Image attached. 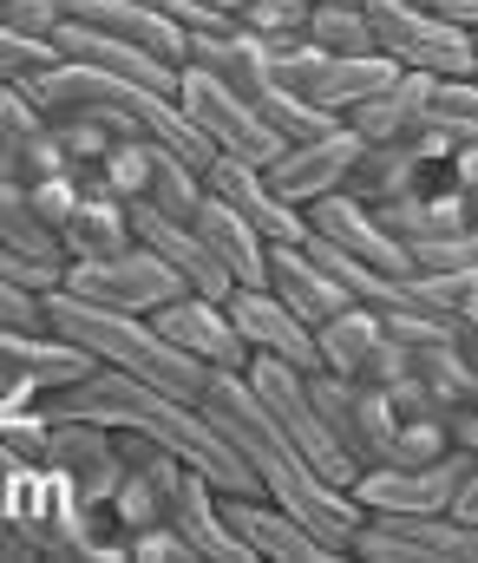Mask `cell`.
Masks as SVG:
<instances>
[{
    "mask_svg": "<svg viewBox=\"0 0 478 563\" xmlns=\"http://www.w3.org/2000/svg\"><path fill=\"white\" fill-rule=\"evenodd\" d=\"M197 407H203L210 426L243 452V465H249L256 492H263V498H276L289 518H302L321 544L341 558V551H347V531L360 525V505L347 498V485L321 478L315 465L282 439V426L263 413V400L243 387V374H210V387H203V400H197Z\"/></svg>",
    "mask_w": 478,
    "mask_h": 563,
    "instance_id": "6da1fadb",
    "label": "cell"
},
{
    "mask_svg": "<svg viewBox=\"0 0 478 563\" xmlns=\"http://www.w3.org/2000/svg\"><path fill=\"white\" fill-rule=\"evenodd\" d=\"M40 314H46V328H53L59 341L86 347L92 367H119V374H132V380H152L164 394H177V400H203V387H210V374H203L184 347L164 341L158 328H152V314H119V308L79 301V295H66V288H46V295H40Z\"/></svg>",
    "mask_w": 478,
    "mask_h": 563,
    "instance_id": "7a4b0ae2",
    "label": "cell"
},
{
    "mask_svg": "<svg viewBox=\"0 0 478 563\" xmlns=\"http://www.w3.org/2000/svg\"><path fill=\"white\" fill-rule=\"evenodd\" d=\"M374 53H387L400 73H446V79H478V40L473 26L440 20L413 0H360Z\"/></svg>",
    "mask_w": 478,
    "mask_h": 563,
    "instance_id": "3957f363",
    "label": "cell"
},
{
    "mask_svg": "<svg viewBox=\"0 0 478 563\" xmlns=\"http://www.w3.org/2000/svg\"><path fill=\"white\" fill-rule=\"evenodd\" d=\"M177 106H184V119L197 125V139L210 144L216 157H236V164H269L282 139L269 132V119L256 112V99H243V92H230L216 73H203V66H177Z\"/></svg>",
    "mask_w": 478,
    "mask_h": 563,
    "instance_id": "277c9868",
    "label": "cell"
},
{
    "mask_svg": "<svg viewBox=\"0 0 478 563\" xmlns=\"http://www.w3.org/2000/svg\"><path fill=\"white\" fill-rule=\"evenodd\" d=\"M341 558L374 563H466L478 558V525H459L446 511H360Z\"/></svg>",
    "mask_w": 478,
    "mask_h": 563,
    "instance_id": "5b68a950",
    "label": "cell"
},
{
    "mask_svg": "<svg viewBox=\"0 0 478 563\" xmlns=\"http://www.w3.org/2000/svg\"><path fill=\"white\" fill-rule=\"evenodd\" d=\"M243 387L263 400V413L282 426V439L315 465L321 478H334V485H347V478H354V465L341 459V445H334V439H327V426H321L315 394H309V374H302V367L269 361V354H249V361H243Z\"/></svg>",
    "mask_w": 478,
    "mask_h": 563,
    "instance_id": "8992f818",
    "label": "cell"
},
{
    "mask_svg": "<svg viewBox=\"0 0 478 563\" xmlns=\"http://www.w3.org/2000/svg\"><path fill=\"white\" fill-rule=\"evenodd\" d=\"M66 295L79 301H99V308H119V314H152L170 295H184V276L164 263L152 243H132L119 256H86V263H66L59 276Z\"/></svg>",
    "mask_w": 478,
    "mask_h": 563,
    "instance_id": "52a82bcc",
    "label": "cell"
},
{
    "mask_svg": "<svg viewBox=\"0 0 478 563\" xmlns=\"http://www.w3.org/2000/svg\"><path fill=\"white\" fill-rule=\"evenodd\" d=\"M478 472V452H440L426 465H360L347 478V498L360 511H446L453 492Z\"/></svg>",
    "mask_w": 478,
    "mask_h": 563,
    "instance_id": "ba28073f",
    "label": "cell"
},
{
    "mask_svg": "<svg viewBox=\"0 0 478 563\" xmlns=\"http://www.w3.org/2000/svg\"><path fill=\"white\" fill-rule=\"evenodd\" d=\"M309 394H315V413L327 426V439L341 445V459L360 472V465H380L387 445H393V407L374 380H341V374H309Z\"/></svg>",
    "mask_w": 478,
    "mask_h": 563,
    "instance_id": "9c48e42d",
    "label": "cell"
},
{
    "mask_svg": "<svg viewBox=\"0 0 478 563\" xmlns=\"http://www.w3.org/2000/svg\"><path fill=\"white\" fill-rule=\"evenodd\" d=\"M79 374H92V354H86V347L59 341L53 328H20V321H0V400L26 407L33 394L66 387V380H79Z\"/></svg>",
    "mask_w": 478,
    "mask_h": 563,
    "instance_id": "30bf717a",
    "label": "cell"
},
{
    "mask_svg": "<svg viewBox=\"0 0 478 563\" xmlns=\"http://www.w3.org/2000/svg\"><path fill=\"white\" fill-rule=\"evenodd\" d=\"M152 328H158L170 347H184L203 374H243V361H249V347L236 341V328H230V308H223V295H170L164 308H152Z\"/></svg>",
    "mask_w": 478,
    "mask_h": 563,
    "instance_id": "8fae6325",
    "label": "cell"
},
{
    "mask_svg": "<svg viewBox=\"0 0 478 563\" xmlns=\"http://www.w3.org/2000/svg\"><path fill=\"white\" fill-rule=\"evenodd\" d=\"M46 465L73 478L79 505H105V498H112V485L125 478L119 426H99V420H46Z\"/></svg>",
    "mask_w": 478,
    "mask_h": 563,
    "instance_id": "7c38bea8",
    "label": "cell"
},
{
    "mask_svg": "<svg viewBox=\"0 0 478 563\" xmlns=\"http://www.w3.org/2000/svg\"><path fill=\"white\" fill-rule=\"evenodd\" d=\"M302 223H309V236L347 250V256L367 263L374 276H407V250L387 236V223L374 217V203H360V197H347V190H327L315 203H302Z\"/></svg>",
    "mask_w": 478,
    "mask_h": 563,
    "instance_id": "4fadbf2b",
    "label": "cell"
},
{
    "mask_svg": "<svg viewBox=\"0 0 478 563\" xmlns=\"http://www.w3.org/2000/svg\"><path fill=\"white\" fill-rule=\"evenodd\" d=\"M223 308H230V328H236V341H243L249 354H269V361H289V367H302V374H321L315 328L296 321L269 288H230Z\"/></svg>",
    "mask_w": 478,
    "mask_h": 563,
    "instance_id": "5bb4252c",
    "label": "cell"
},
{
    "mask_svg": "<svg viewBox=\"0 0 478 563\" xmlns=\"http://www.w3.org/2000/svg\"><path fill=\"white\" fill-rule=\"evenodd\" d=\"M354 151H360V139L347 132V125H334L327 139H296L282 144L269 164H263V177H269V190L282 197V203H315V197H327V190H341L347 184V164H354Z\"/></svg>",
    "mask_w": 478,
    "mask_h": 563,
    "instance_id": "9a60e30c",
    "label": "cell"
},
{
    "mask_svg": "<svg viewBox=\"0 0 478 563\" xmlns=\"http://www.w3.org/2000/svg\"><path fill=\"white\" fill-rule=\"evenodd\" d=\"M223 518H230V531L243 538V551L249 558H282V563H334V551L321 544L315 531L302 525V518H289L276 498H263V492H223Z\"/></svg>",
    "mask_w": 478,
    "mask_h": 563,
    "instance_id": "2e32d148",
    "label": "cell"
},
{
    "mask_svg": "<svg viewBox=\"0 0 478 563\" xmlns=\"http://www.w3.org/2000/svg\"><path fill=\"white\" fill-rule=\"evenodd\" d=\"M203 190H210V197H223V203H230V210H236V217H243L263 243H302V236H309L302 210H296V203H282L256 164L210 157V164H203Z\"/></svg>",
    "mask_w": 478,
    "mask_h": 563,
    "instance_id": "e0dca14e",
    "label": "cell"
},
{
    "mask_svg": "<svg viewBox=\"0 0 478 563\" xmlns=\"http://www.w3.org/2000/svg\"><path fill=\"white\" fill-rule=\"evenodd\" d=\"M66 13L86 20V26H105V33H119V40H132L145 53H158L164 66H184V53H190V26L177 13L152 7V0H66Z\"/></svg>",
    "mask_w": 478,
    "mask_h": 563,
    "instance_id": "ac0fdd59",
    "label": "cell"
},
{
    "mask_svg": "<svg viewBox=\"0 0 478 563\" xmlns=\"http://www.w3.org/2000/svg\"><path fill=\"white\" fill-rule=\"evenodd\" d=\"M263 288L296 314V321H309V328H321L334 308H347L354 295L341 288V282L321 269L315 256L302 250V243H269V269H263Z\"/></svg>",
    "mask_w": 478,
    "mask_h": 563,
    "instance_id": "d6986e66",
    "label": "cell"
},
{
    "mask_svg": "<svg viewBox=\"0 0 478 563\" xmlns=\"http://www.w3.org/2000/svg\"><path fill=\"white\" fill-rule=\"evenodd\" d=\"M190 66H203V73H216L230 92H243V99H263L269 86H276V73H269V40H256V33H243V26H216V33H190V53H184Z\"/></svg>",
    "mask_w": 478,
    "mask_h": 563,
    "instance_id": "ffe728a7",
    "label": "cell"
},
{
    "mask_svg": "<svg viewBox=\"0 0 478 563\" xmlns=\"http://www.w3.org/2000/svg\"><path fill=\"white\" fill-rule=\"evenodd\" d=\"M132 243H138V236H132V203H125V197H112V190H99V184L86 177V190H79L73 217L59 223V250H66V263L119 256V250H132Z\"/></svg>",
    "mask_w": 478,
    "mask_h": 563,
    "instance_id": "44dd1931",
    "label": "cell"
},
{
    "mask_svg": "<svg viewBox=\"0 0 478 563\" xmlns=\"http://www.w3.org/2000/svg\"><path fill=\"white\" fill-rule=\"evenodd\" d=\"M197 236L210 243V256L223 263V276H230V288H263V269H269V243L223 203V197H210L203 190V203H197Z\"/></svg>",
    "mask_w": 478,
    "mask_h": 563,
    "instance_id": "7402d4cb",
    "label": "cell"
},
{
    "mask_svg": "<svg viewBox=\"0 0 478 563\" xmlns=\"http://www.w3.org/2000/svg\"><path fill=\"white\" fill-rule=\"evenodd\" d=\"M170 525L184 531V544H190L197 558L249 563L243 538H236V531H230V518H223V492H216L203 472H184V485H177V505H170Z\"/></svg>",
    "mask_w": 478,
    "mask_h": 563,
    "instance_id": "603a6c76",
    "label": "cell"
},
{
    "mask_svg": "<svg viewBox=\"0 0 478 563\" xmlns=\"http://www.w3.org/2000/svg\"><path fill=\"white\" fill-rule=\"evenodd\" d=\"M426 79L433 73H393L374 99H360L341 125L354 132L360 144H393V139H407L413 125H420V112H426Z\"/></svg>",
    "mask_w": 478,
    "mask_h": 563,
    "instance_id": "cb8c5ba5",
    "label": "cell"
},
{
    "mask_svg": "<svg viewBox=\"0 0 478 563\" xmlns=\"http://www.w3.org/2000/svg\"><path fill=\"white\" fill-rule=\"evenodd\" d=\"M315 347H321V374L367 380V361H374V347H380V308H367V301L334 308L315 328Z\"/></svg>",
    "mask_w": 478,
    "mask_h": 563,
    "instance_id": "d4e9b609",
    "label": "cell"
},
{
    "mask_svg": "<svg viewBox=\"0 0 478 563\" xmlns=\"http://www.w3.org/2000/svg\"><path fill=\"white\" fill-rule=\"evenodd\" d=\"M413 177H420V151L407 139L393 144H360L354 151V164H347V197H360V203H387V197H400V190H413Z\"/></svg>",
    "mask_w": 478,
    "mask_h": 563,
    "instance_id": "484cf974",
    "label": "cell"
},
{
    "mask_svg": "<svg viewBox=\"0 0 478 563\" xmlns=\"http://www.w3.org/2000/svg\"><path fill=\"white\" fill-rule=\"evenodd\" d=\"M40 139H46V112L13 79H0V184H20L26 177V157H33Z\"/></svg>",
    "mask_w": 478,
    "mask_h": 563,
    "instance_id": "4316f807",
    "label": "cell"
},
{
    "mask_svg": "<svg viewBox=\"0 0 478 563\" xmlns=\"http://www.w3.org/2000/svg\"><path fill=\"white\" fill-rule=\"evenodd\" d=\"M0 243H7V250H20V256H33V263H66L59 230H46V223H40V210H33V197H26V184H0Z\"/></svg>",
    "mask_w": 478,
    "mask_h": 563,
    "instance_id": "83f0119b",
    "label": "cell"
},
{
    "mask_svg": "<svg viewBox=\"0 0 478 563\" xmlns=\"http://www.w3.org/2000/svg\"><path fill=\"white\" fill-rule=\"evenodd\" d=\"M302 40L315 53H374V33H367V7L360 0H327V7H309L302 20Z\"/></svg>",
    "mask_w": 478,
    "mask_h": 563,
    "instance_id": "f1b7e54d",
    "label": "cell"
},
{
    "mask_svg": "<svg viewBox=\"0 0 478 563\" xmlns=\"http://www.w3.org/2000/svg\"><path fill=\"white\" fill-rule=\"evenodd\" d=\"M152 157H158V144H152V139L119 132L112 151L92 164V184H99V190H112V197H125V203H138V197H145V184H152Z\"/></svg>",
    "mask_w": 478,
    "mask_h": 563,
    "instance_id": "f546056e",
    "label": "cell"
},
{
    "mask_svg": "<svg viewBox=\"0 0 478 563\" xmlns=\"http://www.w3.org/2000/svg\"><path fill=\"white\" fill-rule=\"evenodd\" d=\"M138 203H152V210H164V217H197V203H203V170L197 164H184L177 151H164L152 157V184H145V197Z\"/></svg>",
    "mask_w": 478,
    "mask_h": 563,
    "instance_id": "4dcf8cb0",
    "label": "cell"
},
{
    "mask_svg": "<svg viewBox=\"0 0 478 563\" xmlns=\"http://www.w3.org/2000/svg\"><path fill=\"white\" fill-rule=\"evenodd\" d=\"M256 112L269 119V132L282 144H296V139H327L341 119L334 112H321L315 99H302V92H289V86H269L263 99H256Z\"/></svg>",
    "mask_w": 478,
    "mask_h": 563,
    "instance_id": "1f68e13d",
    "label": "cell"
},
{
    "mask_svg": "<svg viewBox=\"0 0 478 563\" xmlns=\"http://www.w3.org/2000/svg\"><path fill=\"white\" fill-rule=\"evenodd\" d=\"M426 125H459V132H478V86L473 79H446L433 73L426 79Z\"/></svg>",
    "mask_w": 478,
    "mask_h": 563,
    "instance_id": "d6a6232c",
    "label": "cell"
},
{
    "mask_svg": "<svg viewBox=\"0 0 478 563\" xmlns=\"http://www.w3.org/2000/svg\"><path fill=\"white\" fill-rule=\"evenodd\" d=\"M407 269H478V236L473 230H440L407 243Z\"/></svg>",
    "mask_w": 478,
    "mask_h": 563,
    "instance_id": "836d02e7",
    "label": "cell"
},
{
    "mask_svg": "<svg viewBox=\"0 0 478 563\" xmlns=\"http://www.w3.org/2000/svg\"><path fill=\"white\" fill-rule=\"evenodd\" d=\"M79 190H86V170H53V177H33V184H26V197H33V210H40L46 230H59V223L73 217Z\"/></svg>",
    "mask_w": 478,
    "mask_h": 563,
    "instance_id": "e575fe53",
    "label": "cell"
},
{
    "mask_svg": "<svg viewBox=\"0 0 478 563\" xmlns=\"http://www.w3.org/2000/svg\"><path fill=\"white\" fill-rule=\"evenodd\" d=\"M125 544H132V563H190V558H197V551L184 544V531H177L170 518L145 525V531H132Z\"/></svg>",
    "mask_w": 478,
    "mask_h": 563,
    "instance_id": "d590c367",
    "label": "cell"
},
{
    "mask_svg": "<svg viewBox=\"0 0 478 563\" xmlns=\"http://www.w3.org/2000/svg\"><path fill=\"white\" fill-rule=\"evenodd\" d=\"M66 0H0V26L7 33H26V40H46L59 26Z\"/></svg>",
    "mask_w": 478,
    "mask_h": 563,
    "instance_id": "8d00e7d4",
    "label": "cell"
},
{
    "mask_svg": "<svg viewBox=\"0 0 478 563\" xmlns=\"http://www.w3.org/2000/svg\"><path fill=\"white\" fill-rule=\"evenodd\" d=\"M46 59H53V40H26V33L0 26V79H20V73H33Z\"/></svg>",
    "mask_w": 478,
    "mask_h": 563,
    "instance_id": "74e56055",
    "label": "cell"
},
{
    "mask_svg": "<svg viewBox=\"0 0 478 563\" xmlns=\"http://www.w3.org/2000/svg\"><path fill=\"white\" fill-rule=\"evenodd\" d=\"M0 321H20V328H46V314H40V295H26V288L0 282Z\"/></svg>",
    "mask_w": 478,
    "mask_h": 563,
    "instance_id": "f35d334b",
    "label": "cell"
},
{
    "mask_svg": "<svg viewBox=\"0 0 478 563\" xmlns=\"http://www.w3.org/2000/svg\"><path fill=\"white\" fill-rule=\"evenodd\" d=\"M302 7H327V0H302Z\"/></svg>",
    "mask_w": 478,
    "mask_h": 563,
    "instance_id": "ab89813d",
    "label": "cell"
},
{
    "mask_svg": "<svg viewBox=\"0 0 478 563\" xmlns=\"http://www.w3.org/2000/svg\"><path fill=\"white\" fill-rule=\"evenodd\" d=\"M0 407H13V400H0Z\"/></svg>",
    "mask_w": 478,
    "mask_h": 563,
    "instance_id": "60d3db41",
    "label": "cell"
}]
</instances>
